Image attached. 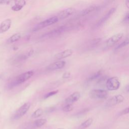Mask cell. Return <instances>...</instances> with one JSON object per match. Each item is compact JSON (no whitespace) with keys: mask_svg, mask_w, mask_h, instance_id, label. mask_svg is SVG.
I'll return each mask as SVG.
<instances>
[{"mask_svg":"<svg viewBox=\"0 0 129 129\" xmlns=\"http://www.w3.org/2000/svg\"><path fill=\"white\" fill-rule=\"evenodd\" d=\"M58 92V90H55V91H51V92H50L49 93H48L47 94H46L45 96H44V98L46 99V98H47L48 97H50L56 94H57Z\"/></svg>","mask_w":129,"mask_h":129,"instance_id":"obj_24","label":"cell"},{"mask_svg":"<svg viewBox=\"0 0 129 129\" xmlns=\"http://www.w3.org/2000/svg\"><path fill=\"white\" fill-rule=\"evenodd\" d=\"M43 113V110L41 108H38L32 114V118H37L41 116Z\"/></svg>","mask_w":129,"mask_h":129,"instance_id":"obj_20","label":"cell"},{"mask_svg":"<svg viewBox=\"0 0 129 129\" xmlns=\"http://www.w3.org/2000/svg\"><path fill=\"white\" fill-rule=\"evenodd\" d=\"M33 75L34 72L33 71H29L19 75L10 83L9 87L11 88L23 83L31 78Z\"/></svg>","mask_w":129,"mask_h":129,"instance_id":"obj_1","label":"cell"},{"mask_svg":"<svg viewBox=\"0 0 129 129\" xmlns=\"http://www.w3.org/2000/svg\"><path fill=\"white\" fill-rule=\"evenodd\" d=\"M58 21V19L56 16H53L50 17L39 23H38L35 27H34L33 29V31L35 32L38 31L40 29H41L43 28L47 27L48 26L54 24V23H56Z\"/></svg>","mask_w":129,"mask_h":129,"instance_id":"obj_2","label":"cell"},{"mask_svg":"<svg viewBox=\"0 0 129 129\" xmlns=\"http://www.w3.org/2000/svg\"><path fill=\"white\" fill-rule=\"evenodd\" d=\"M73 106L72 104H66L62 108V110L64 112H69L73 109Z\"/></svg>","mask_w":129,"mask_h":129,"instance_id":"obj_22","label":"cell"},{"mask_svg":"<svg viewBox=\"0 0 129 129\" xmlns=\"http://www.w3.org/2000/svg\"><path fill=\"white\" fill-rule=\"evenodd\" d=\"M21 34L19 33H15L14 34H13V35H12L10 37H9L7 40V42L8 43H12L14 42H16L17 41H18V40L20 39V38H21Z\"/></svg>","mask_w":129,"mask_h":129,"instance_id":"obj_16","label":"cell"},{"mask_svg":"<svg viewBox=\"0 0 129 129\" xmlns=\"http://www.w3.org/2000/svg\"><path fill=\"white\" fill-rule=\"evenodd\" d=\"M91 98L95 99H104L107 98L108 96L107 92L103 89H94L92 90L89 94Z\"/></svg>","mask_w":129,"mask_h":129,"instance_id":"obj_4","label":"cell"},{"mask_svg":"<svg viewBox=\"0 0 129 129\" xmlns=\"http://www.w3.org/2000/svg\"><path fill=\"white\" fill-rule=\"evenodd\" d=\"M101 76V72L100 71H99L97 72H96L95 74H94L91 76H90L88 78V81H93L94 80L96 79L97 78H98L99 77H100Z\"/></svg>","mask_w":129,"mask_h":129,"instance_id":"obj_21","label":"cell"},{"mask_svg":"<svg viewBox=\"0 0 129 129\" xmlns=\"http://www.w3.org/2000/svg\"><path fill=\"white\" fill-rule=\"evenodd\" d=\"M128 17H129V14L127 13V14L125 15V17L124 18L123 20V22L126 23L128 21Z\"/></svg>","mask_w":129,"mask_h":129,"instance_id":"obj_27","label":"cell"},{"mask_svg":"<svg viewBox=\"0 0 129 129\" xmlns=\"http://www.w3.org/2000/svg\"><path fill=\"white\" fill-rule=\"evenodd\" d=\"M30 106L31 104L30 102H26L24 103L16 111L13 116V119H18L22 117L28 111Z\"/></svg>","mask_w":129,"mask_h":129,"instance_id":"obj_5","label":"cell"},{"mask_svg":"<svg viewBox=\"0 0 129 129\" xmlns=\"http://www.w3.org/2000/svg\"><path fill=\"white\" fill-rule=\"evenodd\" d=\"M124 99V97L122 95H116L109 99L107 101L106 104L108 106L116 105L117 104L122 103Z\"/></svg>","mask_w":129,"mask_h":129,"instance_id":"obj_7","label":"cell"},{"mask_svg":"<svg viewBox=\"0 0 129 129\" xmlns=\"http://www.w3.org/2000/svg\"><path fill=\"white\" fill-rule=\"evenodd\" d=\"M125 4H126V5L127 7L128 8H129V0L126 1V3H125Z\"/></svg>","mask_w":129,"mask_h":129,"instance_id":"obj_29","label":"cell"},{"mask_svg":"<svg viewBox=\"0 0 129 129\" xmlns=\"http://www.w3.org/2000/svg\"><path fill=\"white\" fill-rule=\"evenodd\" d=\"M128 44V40L127 39H126L125 40H124V41H123L121 43H120V44H119L115 48V49H120L122 47H123L126 45H127Z\"/></svg>","mask_w":129,"mask_h":129,"instance_id":"obj_23","label":"cell"},{"mask_svg":"<svg viewBox=\"0 0 129 129\" xmlns=\"http://www.w3.org/2000/svg\"><path fill=\"white\" fill-rule=\"evenodd\" d=\"M57 129H63V128H57Z\"/></svg>","mask_w":129,"mask_h":129,"instance_id":"obj_30","label":"cell"},{"mask_svg":"<svg viewBox=\"0 0 129 129\" xmlns=\"http://www.w3.org/2000/svg\"><path fill=\"white\" fill-rule=\"evenodd\" d=\"M26 2L23 0L15 1V4L12 7V9L14 11H19L23 8Z\"/></svg>","mask_w":129,"mask_h":129,"instance_id":"obj_15","label":"cell"},{"mask_svg":"<svg viewBox=\"0 0 129 129\" xmlns=\"http://www.w3.org/2000/svg\"><path fill=\"white\" fill-rule=\"evenodd\" d=\"M47 120L46 119L44 118H41V119H38L35 120L34 121V125L35 126L37 127H39L43 125L44 124L46 123Z\"/></svg>","mask_w":129,"mask_h":129,"instance_id":"obj_19","label":"cell"},{"mask_svg":"<svg viewBox=\"0 0 129 129\" xmlns=\"http://www.w3.org/2000/svg\"><path fill=\"white\" fill-rule=\"evenodd\" d=\"M120 83L117 77H113L108 79L106 82V87L109 91L117 90L120 87Z\"/></svg>","mask_w":129,"mask_h":129,"instance_id":"obj_3","label":"cell"},{"mask_svg":"<svg viewBox=\"0 0 129 129\" xmlns=\"http://www.w3.org/2000/svg\"><path fill=\"white\" fill-rule=\"evenodd\" d=\"M10 2L9 1L0 0V4H8Z\"/></svg>","mask_w":129,"mask_h":129,"instance_id":"obj_28","label":"cell"},{"mask_svg":"<svg viewBox=\"0 0 129 129\" xmlns=\"http://www.w3.org/2000/svg\"><path fill=\"white\" fill-rule=\"evenodd\" d=\"M96 9V6H90L84 10H83L80 13V15L82 16H85L89 13H90L91 12H93V11H94L95 9Z\"/></svg>","mask_w":129,"mask_h":129,"instance_id":"obj_18","label":"cell"},{"mask_svg":"<svg viewBox=\"0 0 129 129\" xmlns=\"http://www.w3.org/2000/svg\"><path fill=\"white\" fill-rule=\"evenodd\" d=\"M11 24L12 21L10 19H7L2 22L0 25V33L8 31L10 28Z\"/></svg>","mask_w":129,"mask_h":129,"instance_id":"obj_13","label":"cell"},{"mask_svg":"<svg viewBox=\"0 0 129 129\" xmlns=\"http://www.w3.org/2000/svg\"><path fill=\"white\" fill-rule=\"evenodd\" d=\"M73 50L71 49H68L59 52L54 55V58L57 60L62 59L71 56L73 54Z\"/></svg>","mask_w":129,"mask_h":129,"instance_id":"obj_11","label":"cell"},{"mask_svg":"<svg viewBox=\"0 0 129 129\" xmlns=\"http://www.w3.org/2000/svg\"><path fill=\"white\" fill-rule=\"evenodd\" d=\"M66 27L61 26L59 28H58L55 30H53V31H52L51 32H49L48 33H46L44 36V37H48L55 36V35L59 34L61 33H62V32H63L66 30Z\"/></svg>","mask_w":129,"mask_h":129,"instance_id":"obj_14","label":"cell"},{"mask_svg":"<svg viewBox=\"0 0 129 129\" xmlns=\"http://www.w3.org/2000/svg\"><path fill=\"white\" fill-rule=\"evenodd\" d=\"M75 10L73 8H67V9L61 11V12H60L58 13V16L56 17H57L58 20L59 19L62 20V19L68 18L70 16L72 15L74 13V12H75Z\"/></svg>","mask_w":129,"mask_h":129,"instance_id":"obj_8","label":"cell"},{"mask_svg":"<svg viewBox=\"0 0 129 129\" xmlns=\"http://www.w3.org/2000/svg\"><path fill=\"white\" fill-rule=\"evenodd\" d=\"M66 64V62L63 60H58L50 63L46 69L48 71H54L63 68Z\"/></svg>","mask_w":129,"mask_h":129,"instance_id":"obj_9","label":"cell"},{"mask_svg":"<svg viewBox=\"0 0 129 129\" xmlns=\"http://www.w3.org/2000/svg\"><path fill=\"white\" fill-rule=\"evenodd\" d=\"M116 10V9L115 8H111L108 12V13L105 15L103 17H102L100 20L98 22V23L96 25L97 27L100 26L101 25H102L103 24H104L105 22H106L107 21V20L111 16V15L115 12Z\"/></svg>","mask_w":129,"mask_h":129,"instance_id":"obj_12","label":"cell"},{"mask_svg":"<svg viewBox=\"0 0 129 129\" xmlns=\"http://www.w3.org/2000/svg\"><path fill=\"white\" fill-rule=\"evenodd\" d=\"M128 112H129V108L128 107H126V108H124V109H123L122 110H121L119 114L120 115H122L126 114L128 113Z\"/></svg>","mask_w":129,"mask_h":129,"instance_id":"obj_25","label":"cell"},{"mask_svg":"<svg viewBox=\"0 0 129 129\" xmlns=\"http://www.w3.org/2000/svg\"><path fill=\"white\" fill-rule=\"evenodd\" d=\"M93 121V120L92 118H89L81 124L80 126V129H85L91 125Z\"/></svg>","mask_w":129,"mask_h":129,"instance_id":"obj_17","label":"cell"},{"mask_svg":"<svg viewBox=\"0 0 129 129\" xmlns=\"http://www.w3.org/2000/svg\"><path fill=\"white\" fill-rule=\"evenodd\" d=\"M123 34L122 33H118L112 36L109 38L105 43L107 47H110L117 43L123 37Z\"/></svg>","mask_w":129,"mask_h":129,"instance_id":"obj_6","label":"cell"},{"mask_svg":"<svg viewBox=\"0 0 129 129\" xmlns=\"http://www.w3.org/2000/svg\"><path fill=\"white\" fill-rule=\"evenodd\" d=\"M80 93L79 92H75L69 96L65 100L66 104H72L77 101L80 98Z\"/></svg>","mask_w":129,"mask_h":129,"instance_id":"obj_10","label":"cell"},{"mask_svg":"<svg viewBox=\"0 0 129 129\" xmlns=\"http://www.w3.org/2000/svg\"><path fill=\"white\" fill-rule=\"evenodd\" d=\"M71 76V74L69 72H65L63 75H62V78L64 79H67L69 78Z\"/></svg>","mask_w":129,"mask_h":129,"instance_id":"obj_26","label":"cell"}]
</instances>
